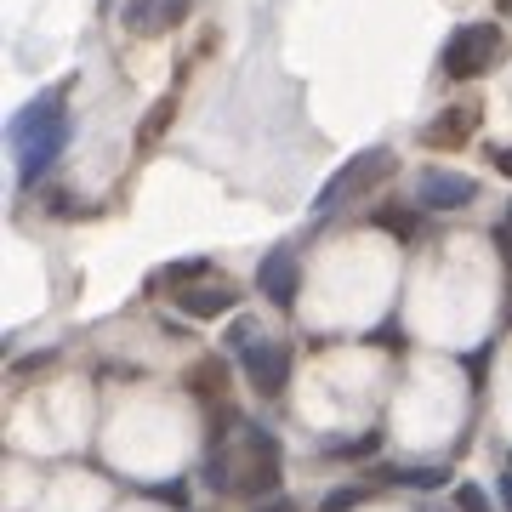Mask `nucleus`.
Masks as SVG:
<instances>
[{
	"label": "nucleus",
	"mask_w": 512,
	"mask_h": 512,
	"mask_svg": "<svg viewBox=\"0 0 512 512\" xmlns=\"http://www.w3.org/2000/svg\"><path fill=\"white\" fill-rule=\"evenodd\" d=\"M370 222H382L387 234H399V239H410L416 228H410V211H399V205H387V211H376Z\"/></svg>",
	"instance_id": "14"
},
{
	"label": "nucleus",
	"mask_w": 512,
	"mask_h": 512,
	"mask_svg": "<svg viewBox=\"0 0 512 512\" xmlns=\"http://www.w3.org/2000/svg\"><path fill=\"white\" fill-rule=\"evenodd\" d=\"M12 148H18V183L35 188L46 183V171L63 160L69 148V114H63V86L57 92H40L35 103H23L18 120H12Z\"/></svg>",
	"instance_id": "1"
},
{
	"label": "nucleus",
	"mask_w": 512,
	"mask_h": 512,
	"mask_svg": "<svg viewBox=\"0 0 512 512\" xmlns=\"http://www.w3.org/2000/svg\"><path fill=\"white\" fill-rule=\"evenodd\" d=\"M239 370H245V382H251L262 399H279L285 382H291V348H279V342H262V336H256L251 348L239 353Z\"/></svg>",
	"instance_id": "5"
},
{
	"label": "nucleus",
	"mask_w": 512,
	"mask_h": 512,
	"mask_svg": "<svg viewBox=\"0 0 512 512\" xmlns=\"http://www.w3.org/2000/svg\"><path fill=\"white\" fill-rule=\"evenodd\" d=\"M188 12H194V0H131L126 12H120V23H126V35H165Z\"/></svg>",
	"instance_id": "7"
},
{
	"label": "nucleus",
	"mask_w": 512,
	"mask_h": 512,
	"mask_svg": "<svg viewBox=\"0 0 512 512\" xmlns=\"http://www.w3.org/2000/svg\"><path fill=\"white\" fill-rule=\"evenodd\" d=\"M239 444H245V467L234 473V490L239 495H274L279 490V439L268 427L245 421L239 427Z\"/></svg>",
	"instance_id": "4"
},
{
	"label": "nucleus",
	"mask_w": 512,
	"mask_h": 512,
	"mask_svg": "<svg viewBox=\"0 0 512 512\" xmlns=\"http://www.w3.org/2000/svg\"><path fill=\"white\" fill-rule=\"evenodd\" d=\"M387 484H404V490H444V467H387Z\"/></svg>",
	"instance_id": "12"
},
{
	"label": "nucleus",
	"mask_w": 512,
	"mask_h": 512,
	"mask_svg": "<svg viewBox=\"0 0 512 512\" xmlns=\"http://www.w3.org/2000/svg\"><path fill=\"white\" fill-rule=\"evenodd\" d=\"M165 501V507H188V495H183V484H160V490H154Z\"/></svg>",
	"instance_id": "18"
},
{
	"label": "nucleus",
	"mask_w": 512,
	"mask_h": 512,
	"mask_svg": "<svg viewBox=\"0 0 512 512\" xmlns=\"http://www.w3.org/2000/svg\"><path fill=\"white\" fill-rule=\"evenodd\" d=\"M256 512H296V501H291V495H274V501H262Z\"/></svg>",
	"instance_id": "19"
},
{
	"label": "nucleus",
	"mask_w": 512,
	"mask_h": 512,
	"mask_svg": "<svg viewBox=\"0 0 512 512\" xmlns=\"http://www.w3.org/2000/svg\"><path fill=\"white\" fill-rule=\"evenodd\" d=\"M359 501H365V490H359V484H348V490H336V495H330V501H325L319 512H353Z\"/></svg>",
	"instance_id": "16"
},
{
	"label": "nucleus",
	"mask_w": 512,
	"mask_h": 512,
	"mask_svg": "<svg viewBox=\"0 0 512 512\" xmlns=\"http://www.w3.org/2000/svg\"><path fill=\"white\" fill-rule=\"evenodd\" d=\"M205 274H211V262H205V256H194V262H171V274H165V285H177V291H188V285H205Z\"/></svg>",
	"instance_id": "13"
},
{
	"label": "nucleus",
	"mask_w": 512,
	"mask_h": 512,
	"mask_svg": "<svg viewBox=\"0 0 512 512\" xmlns=\"http://www.w3.org/2000/svg\"><path fill=\"white\" fill-rule=\"evenodd\" d=\"M456 507H461V512H490V501H484V490H478V484H461V490H456Z\"/></svg>",
	"instance_id": "17"
},
{
	"label": "nucleus",
	"mask_w": 512,
	"mask_h": 512,
	"mask_svg": "<svg viewBox=\"0 0 512 512\" xmlns=\"http://www.w3.org/2000/svg\"><path fill=\"white\" fill-rule=\"evenodd\" d=\"M171 120H177V92H165L160 103H154V109L143 114V126H137V154H143V148H154L165 137V126H171Z\"/></svg>",
	"instance_id": "10"
},
{
	"label": "nucleus",
	"mask_w": 512,
	"mask_h": 512,
	"mask_svg": "<svg viewBox=\"0 0 512 512\" xmlns=\"http://www.w3.org/2000/svg\"><path fill=\"white\" fill-rule=\"evenodd\" d=\"M478 200L473 177H456V171H427L416 183V205L421 211H461V205Z\"/></svg>",
	"instance_id": "6"
},
{
	"label": "nucleus",
	"mask_w": 512,
	"mask_h": 512,
	"mask_svg": "<svg viewBox=\"0 0 512 512\" xmlns=\"http://www.w3.org/2000/svg\"><path fill=\"white\" fill-rule=\"evenodd\" d=\"M501 52H507V40H501V29L495 23H467V29H456V35L444 40V74L450 80H484V74L501 63Z\"/></svg>",
	"instance_id": "2"
},
{
	"label": "nucleus",
	"mask_w": 512,
	"mask_h": 512,
	"mask_svg": "<svg viewBox=\"0 0 512 512\" xmlns=\"http://www.w3.org/2000/svg\"><path fill=\"white\" fill-rule=\"evenodd\" d=\"M217 382H222V359H211V365H200L194 376H188V387H194V393H217Z\"/></svg>",
	"instance_id": "15"
},
{
	"label": "nucleus",
	"mask_w": 512,
	"mask_h": 512,
	"mask_svg": "<svg viewBox=\"0 0 512 512\" xmlns=\"http://www.w3.org/2000/svg\"><path fill=\"white\" fill-rule=\"evenodd\" d=\"M256 291L268 296V308L291 313L296 308V291H302V268H296L291 251H274L268 262H262V274H256Z\"/></svg>",
	"instance_id": "8"
},
{
	"label": "nucleus",
	"mask_w": 512,
	"mask_h": 512,
	"mask_svg": "<svg viewBox=\"0 0 512 512\" xmlns=\"http://www.w3.org/2000/svg\"><path fill=\"white\" fill-rule=\"evenodd\" d=\"M495 171H501V177H512V148H495Z\"/></svg>",
	"instance_id": "20"
},
{
	"label": "nucleus",
	"mask_w": 512,
	"mask_h": 512,
	"mask_svg": "<svg viewBox=\"0 0 512 512\" xmlns=\"http://www.w3.org/2000/svg\"><path fill=\"white\" fill-rule=\"evenodd\" d=\"M501 507L512 512V467H507V473H501Z\"/></svg>",
	"instance_id": "21"
},
{
	"label": "nucleus",
	"mask_w": 512,
	"mask_h": 512,
	"mask_svg": "<svg viewBox=\"0 0 512 512\" xmlns=\"http://www.w3.org/2000/svg\"><path fill=\"white\" fill-rule=\"evenodd\" d=\"M177 308H183L188 319H222V313H239V291L222 285V279H205V285L177 291Z\"/></svg>",
	"instance_id": "9"
},
{
	"label": "nucleus",
	"mask_w": 512,
	"mask_h": 512,
	"mask_svg": "<svg viewBox=\"0 0 512 512\" xmlns=\"http://www.w3.org/2000/svg\"><path fill=\"white\" fill-rule=\"evenodd\" d=\"M467 126H473V114L450 109V114H439V120L427 126V143H433V148H461V143H467Z\"/></svg>",
	"instance_id": "11"
},
{
	"label": "nucleus",
	"mask_w": 512,
	"mask_h": 512,
	"mask_svg": "<svg viewBox=\"0 0 512 512\" xmlns=\"http://www.w3.org/2000/svg\"><path fill=\"white\" fill-rule=\"evenodd\" d=\"M387 171H393V148H365V154H353V160L313 194V217H336L353 194H365L370 183H382Z\"/></svg>",
	"instance_id": "3"
},
{
	"label": "nucleus",
	"mask_w": 512,
	"mask_h": 512,
	"mask_svg": "<svg viewBox=\"0 0 512 512\" xmlns=\"http://www.w3.org/2000/svg\"><path fill=\"white\" fill-rule=\"evenodd\" d=\"M103 6H109V0H103Z\"/></svg>",
	"instance_id": "22"
}]
</instances>
